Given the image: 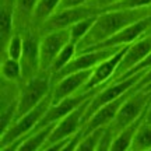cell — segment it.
<instances>
[{
	"mask_svg": "<svg viewBox=\"0 0 151 151\" xmlns=\"http://www.w3.org/2000/svg\"><path fill=\"white\" fill-rule=\"evenodd\" d=\"M151 27V16L143 18L140 21L132 24L129 27L123 28L122 31H119L118 34H115L113 37L108 38L106 41H104L101 43H97L94 46L84 49L81 52H86V50H95V49H108V48H122L126 45L136 42L137 39H140L143 35H146L147 31ZM78 53V52H77Z\"/></svg>",
	"mask_w": 151,
	"mask_h": 151,
	"instance_id": "obj_11",
	"label": "cell"
},
{
	"mask_svg": "<svg viewBox=\"0 0 151 151\" xmlns=\"http://www.w3.org/2000/svg\"><path fill=\"white\" fill-rule=\"evenodd\" d=\"M1 77L9 81L21 83L22 70L20 60L11 59V58H3L1 59Z\"/></svg>",
	"mask_w": 151,
	"mask_h": 151,
	"instance_id": "obj_24",
	"label": "cell"
},
{
	"mask_svg": "<svg viewBox=\"0 0 151 151\" xmlns=\"http://www.w3.org/2000/svg\"><path fill=\"white\" fill-rule=\"evenodd\" d=\"M76 55H77V45L70 41L67 45H65V46L62 48V50H60L59 53H58V56H56L53 65H52V69H50L52 76L62 70L67 63H70V60L74 58Z\"/></svg>",
	"mask_w": 151,
	"mask_h": 151,
	"instance_id": "obj_23",
	"label": "cell"
},
{
	"mask_svg": "<svg viewBox=\"0 0 151 151\" xmlns=\"http://www.w3.org/2000/svg\"><path fill=\"white\" fill-rule=\"evenodd\" d=\"M24 35V50L20 59L22 70L21 84L41 73V32L31 28Z\"/></svg>",
	"mask_w": 151,
	"mask_h": 151,
	"instance_id": "obj_6",
	"label": "cell"
},
{
	"mask_svg": "<svg viewBox=\"0 0 151 151\" xmlns=\"http://www.w3.org/2000/svg\"><path fill=\"white\" fill-rule=\"evenodd\" d=\"M27 136H21V137H18L16 140L10 141L9 144H6V146H0V151H18L20 146L22 144V141L25 139Z\"/></svg>",
	"mask_w": 151,
	"mask_h": 151,
	"instance_id": "obj_33",
	"label": "cell"
},
{
	"mask_svg": "<svg viewBox=\"0 0 151 151\" xmlns=\"http://www.w3.org/2000/svg\"><path fill=\"white\" fill-rule=\"evenodd\" d=\"M132 94H133V91L130 90V91H127L126 94H123L122 97H119L118 99L111 101V102L102 105L97 112L92 115L91 118L87 120L86 124L83 126V129H81L83 130V134H88V133H91V132H94V130H97V129H106V127H109L111 123H112L113 120H115V118H116L119 109L122 108V105L124 104V101H126Z\"/></svg>",
	"mask_w": 151,
	"mask_h": 151,
	"instance_id": "obj_14",
	"label": "cell"
},
{
	"mask_svg": "<svg viewBox=\"0 0 151 151\" xmlns=\"http://www.w3.org/2000/svg\"><path fill=\"white\" fill-rule=\"evenodd\" d=\"M151 84V69H148V70L146 71V74L141 77V80L137 83V86L134 87V88H132V91L136 92L139 91V90H141V88H146L147 86H150Z\"/></svg>",
	"mask_w": 151,
	"mask_h": 151,
	"instance_id": "obj_34",
	"label": "cell"
},
{
	"mask_svg": "<svg viewBox=\"0 0 151 151\" xmlns=\"http://www.w3.org/2000/svg\"><path fill=\"white\" fill-rule=\"evenodd\" d=\"M52 86H53V81H52V73L50 71H41L34 78L22 83L16 119L21 118L22 115L29 112L39 102H42L48 95H50Z\"/></svg>",
	"mask_w": 151,
	"mask_h": 151,
	"instance_id": "obj_2",
	"label": "cell"
},
{
	"mask_svg": "<svg viewBox=\"0 0 151 151\" xmlns=\"http://www.w3.org/2000/svg\"><path fill=\"white\" fill-rule=\"evenodd\" d=\"M147 120L151 122V105H150V108H148V112H147Z\"/></svg>",
	"mask_w": 151,
	"mask_h": 151,
	"instance_id": "obj_36",
	"label": "cell"
},
{
	"mask_svg": "<svg viewBox=\"0 0 151 151\" xmlns=\"http://www.w3.org/2000/svg\"><path fill=\"white\" fill-rule=\"evenodd\" d=\"M147 34H151V27H150V29H148V31H147Z\"/></svg>",
	"mask_w": 151,
	"mask_h": 151,
	"instance_id": "obj_38",
	"label": "cell"
},
{
	"mask_svg": "<svg viewBox=\"0 0 151 151\" xmlns=\"http://www.w3.org/2000/svg\"><path fill=\"white\" fill-rule=\"evenodd\" d=\"M70 42V28L58 29L41 37V71H50L56 56Z\"/></svg>",
	"mask_w": 151,
	"mask_h": 151,
	"instance_id": "obj_13",
	"label": "cell"
},
{
	"mask_svg": "<svg viewBox=\"0 0 151 151\" xmlns=\"http://www.w3.org/2000/svg\"><path fill=\"white\" fill-rule=\"evenodd\" d=\"M90 3V0H62L59 6V10L65 9H71V7H80V6H87Z\"/></svg>",
	"mask_w": 151,
	"mask_h": 151,
	"instance_id": "obj_32",
	"label": "cell"
},
{
	"mask_svg": "<svg viewBox=\"0 0 151 151\" xmlns=\"http://www.w3.org/2000/svg\"><path fill=\"white\" fill-rule=\"evenodd\" d=\"M151 16V7L144 9H126V10H111L102 11L94 22L91 29L77 45V52L94 46L97 43L106 41L115 34L122 31L134 22Z\"/></svg>",
	"mask_w": 151,
	"mask_h": 151,
	"instance_id": "obj_1",
	"label": "cell"
},
{
	"mask_svg": "<svg viewBox=\"0 0 151 151\" xmlns=\"http://www.w3.org/2000/svg\"><path fill=\"white\" fill-rule=\"evenodd\" d=\"M55 124L56 123H50L42 127V129L34 130L29 134H27V137L24 139L18 151H39L42 147L46 146V141H48L49 136L53 130Z\"/></svg>",
	"mask_w": 151,
	"mask_h": 151,
	"instance_id": "obj_20",
	"label": "cell"
},
{
	"mask_svg": "<svg viewBox=\"0 0 151 151\" xmlns=\"http://www.w3.org/2000/svg\"><path fill=\"white\" fill-rule=\"evenodd\" d=\"M62 0H39L37 9L34 11L32 17V27L39 31V28L43 25V22L49 20L56 11L59 10Z\"/></svg>",
	"mask_w": 151,
	"mask_h": 151,
	"instance_id": "obj_21",
	"label": "cell"
},
{
	"mask_svg": "<svg viewBox=\"0 0 151 151\" xmlns=\"http://www.w3.org/2000/svg\"><path fill=\"white\" fill-rule=\"evenodd\" d=\"M123 48V46H122ZM122 48H108V49H95V50H86V52H78L74 58L70 60V63L58 71L56 74L52 76V81H56L65 77L67 74L76 73V71H83V70H92L94 67H97L101 62L106 60L108 58L113 56L118 50Z\"/></svg>",
	"mask_w": 151,
	"mask_h": 151,
	"instance_id": "obj_8",
	"label": "cell"
},
{
	"mask_svg": "<svg viewBox=\"0 0 151 151\" xmlns=\"http://www.w3.org/2000/svg\"><path fill=\"white\" fill-rule=\"evenodd\" d=\"M105 130L106 129H97L91 133H88V134H83L74 151H97L99 140H101Z\"/></svg>",
	"mask_w": 151,
	"mask_h": 151,
	"instance_id": "obj_26",
	"label": "cell"
},
{
	"mask_svg": "<svg viewBox=\"0 0 151 151\" xmlns=\"http://www.w3.org/2000/svg\"><path fill=\"white\" fill-rule=\"evenodd\" d=\"M146 151H151V148H148V150H146Z\"/></svg>",
	"mask_w": 151,
	"mask_h": 151,
	"instance_id": "obj_39",
	"label": "cell"
},
{
	"mask_svg": "<svg viewBox=\"0 0 151 151\" xmlns=\"http://www.w3.org/2000/svg\"><path fill=\"white\" fill-rule=\"evenodd\" d=\"M21 95V83L18 81H9L1 77L0 84V123H1V133L11 126L16 120L18 102Z\"/></svg>",
	"mask_w": 151,
	"mask_h": 151,
	"instance_id": "obj_9",
	"label": "cell"
},
{
	"mask_svg": "<svg viewBox=\"0 0 151 151\" xmlns=\"http://www.w3.org/2000/svg\"><path fill=\"white\" fill-rule=\"evenodd\" d=\"M148 69H151V53L150 55H147L144 59L141 60L139 65H136L134 67H132L127 73H124L120 78H118V80H123V78H127V77H130V76H133L136 74V73H140V71H147ZM118 80H115V81H118ZM111 83V81H109Z\"/></svg>",
	"mask_w": 151,
	"mask_h": 151,
	"instance_id": "obj_29",
	"label": "cell"
},
{
	"mask_svg": "<svg viewBox=\"0 0 151 151\" xmlns=\"http://www.w3.org/2000/svg\"><path fill=\"white\" fill-rule=\"evenodd\" d=\"M144 74H146V71H140V73H136V74L130 76L127 78H123V80L111 81V83L104 84V86L99 88V91L91 98L90 104H88L87 112H86V115H84V119H83V126L86 124L87 120L91 118L92 115L97 112L102 105L111 102V101L118 99L119 97H122L123 94L130 91L132 88H134V87L137 86V83L141 80V77Z\"/></svg>",
	"mask_w": 151,
	"mask_h": 151,
	"instance_id": "obj_4",
	"label": "cell"
},
{
	"mask_svg": "<svg viewBox=\"0 0 151 151\" xmlns=\"http://www.w3.org/2000/svg\"><path fill=\"white\" fill-rule=\"evenodd\" d=\"M90 101H91V98L84 104H81L77 109H74L71 113H69L63 119H60L59 122L55 124L53 130H52V133H50L48 141H46V146L67 140L83 129V119H84V115L87 112Z\"/></svg>",
	"mask_w": 151,
	"mask_h": 151,
	"instance_id": "obj_12",
	"label": "cell"
},
{
	"mask_svg": "<svg viewBox=\"0 0 151 151\" xmlns=\"http://www.w3.org/2000/svg\"><path fill=\"white\" fill-rule=\"evenodd\" d=\"M150 105H151V90L141 88L139 91L133 92L124 101L122 108L119 109L115 120L109 126V129L113 133V136H116L119 132H122L127 126H130L133 122H136L139 118H141L143 113L148 111Z\"/></svg>",
	"mask_w": 151,
	"mask_h": 151,
	"instance_id": "obj_3",
	"label": "cell"
},
{
	"mask_svg": "<svg viewBox=\"0 0 151 151\" xmlns=\"http://www.w3.org/2000/svg\"><path fill=\"white\" fill-rule=\"evenodd\" d=\"M91 73L92 70L76 71V73L67 74L59 80H56L52 86V92H50L52 104H58L62 99L80 92L83 90V87L86 86V83L88 81Z\"/></svg>",
	"mask_w": 151,
	"mask_h": 151,
	"instance_id": "obj_16",
	"label": "cell"
},
{
	"mask_svg": "<svg viewBox=\"0 0 151 151\" xmlns=\"http://www.w3.org/2000/svg\"><path fill=\"white\" fill-rule=\"evenodd\" d=\"M50 105H52V95H48L34 109H31L25 115H22L21 118L16 119L11 123L10 127L6 130L4 133H1V136H0V146H6L10 141L16 140V139L21 137V136L29 134L38 126V123L41 122V119L43 118V115L46 113V111L49 109Z\"/></svg>",
	"mask_w": 151,
	"mask_h": 151,
	"instance_id": "obj_5",
	"label": "cell"
},
{
	"mask_svg": "<svg viewBox=\"0 0 151 151\" xmlns=\"http://www.w3.org/2000/svg\"><path fill=\"white\" fill-rule=\"evenodd\" d=\"M39 0H16L14 3V22L16 32H27L32 27L34 11L37 9Z\"/></svg>",
	"mask_w": 151,
	"mask_h": 151,
	"instance_id": "obj_19",
	"label": "cell"
},
{
	"mask_svg": "<svg viewBox=\"0 0 151 151\" xmlns=\"http://www.w3.org/2000/svg\"><path fill=\"white\" fill-rule=\"evenodd\" d=\"M22 50H24V35L21 32H16L7 45L4 55H1V59L11 58V59L20 60L22 56Z\"/></svg>",
	"mask_w": 151,
	"mask_h": 151,
	"instance_id": "obj_27",
	"label": "cell"
},
{
	"mask_svg": "<svg viewBox=\"0 0 151 151\" xmlns=\"http://www.w3.org/2000/svg\"><path fill=\"white\" fill-rule=\"evenodd\" d=\"M14 3H16V0H1V7H0V46H1V55H4L10 39L16 34Z\"/></svg>",
	"mask_w": 151,
	"mask_h": 151,
	"instance_id": "obj_18",
	"label": "cell"
},
{
	"mask_svg": "<svg viewBox=\"0 0 151 151\" xmlns=\"http://www.w3.org/2000/svg\"><path fill=\"white\" fill-rule=\"evenodd\" d=\"M127 46H129V45L123 46V48L120 49V50H118L113 56H111V58H108L106 60L101 62L97 67H94L90 78H88V81L86 83V86L83 87L81 91H91V90H95V88L104 86V84H106L108 81L112 80L115 73H116V70H118L119 63L122 62L124 53H126V50H127Z\"/></svg>",
	"mask_w": 151,
	"mask_h": 151,
	"instance_id": "obj_15",
	"label": "cell"
},
{
	"mask_svg": "<svg viewBox=\"0 0 151 151\" xmlns=\"http://www.w3.org/2000/svg\"><path fill=\"white\" fill-rule=\"evenodd\" d=\"M101 87H98L95 90H91V91H80V92H77V94H74V95H71V97H67L65 99H62L58 104H52L49 106V109L46 111V113L43 115V118L41 119V122L38 123V126L34 130L42 129V127H45V126H48L50 123H58L60 119H63L69 113L73 112L74 109L78 108L81 104H84L90 98L94 97L99 91Z\"/></svg>",
	"mask_w": 151,
	"mask_h": 151,
	"instance_id": "obj_10",
	"label": "cell"
},
{
	"mask_svg": "<svg viewBox=\"0 0 151 151\" xmlns=\"http://www.w3.org/2000/svg\"><path fill=\"white\" fill-rule=\"evenodd\" d=\"M113 140V133L111 132L109 127H106V130L104 132L102 137L99 140V144L97 147V151H111V144Z\"/></svg>",
	"mask_w": 151,
	"mask_h": 151,
	"instance_id": "obj_30",
	"label": "cell"
},
{
	"mask_svg": "<svg viewBox=\"0 0 151 151\" xmlns=\"http://www.w3.org/2000/svg\"><path fill=\"white\" fill-rule=\"evenodd\" d=\"M98 16H94V17H88V18H84L81 21L76 22L74 25L70 27V41L74 42L76 45H78L81 42V39L86 37L88 31L91 29V27L94 25V22L97 20Z\"/></svg>",
	"mask_w": 151,
	"mask_h": 151,
	"instance_id": "obj_25",
	"label": "cell"
},
{
	"mask_svg": "<svg viewBox=\"0 0 151 151\" xmlns=\"http://www.w3.org/2000/svg\"><path fill=\"white\" fill-rule=\"evenodd\" d=\"M146 88H148V90H151V84H150V86H147Z\"/></svg>",
	"mask_w": 151,
	"mask_h": 151,
	"instance_id": "obj_37",
	"label": "cell"
},
{
	"mask_svg": "<svg viewBox=\"0 0 151 151\" xmlns=\"http://www.w3.org/2000/svg\"><path fill=\"white\" fill-rule=\"evenodd\" d=\"M101 13H102L101 10L90 7V6H80V7L58 10L49 20L43 22V25L39 28V32L41 35H43V34L52 32V31H58V29H66L84 18L99 16Z\"/></svg>",
	"mask_w": 151,
	"mask_h": 151,
	"instance_id": "obj_7",
	"label": "cell"
},
{
	"mask_svg": "<svg viewBox=\"0 0 151 151\" xmlns=\"http://www.w3.org/2000/svg\"><path fill=\"white\" fill-rule=\"evenodd\" d=\"M150 53H151V34H146L140 39H137L136 42L130 43L129 46H127V50L124 53L123 59L119 63L118 70H116V73H115V76H113V78L111 81H115V80H118V78H120L124 73H127L132 67L139 65L141 60Z\"/></svg>",
	"mask_w": 151,
	"mask_h": 151,
	"instance_id": "obj_17",
	"label": "cell"
},
{
	"mask_svg": "<svg viewBox=\"0 0 151 151\" xmlns=\"http://www.w3.org/2000/svg\"><path fill=\"white\" fill-rule=\"evenodd\" d=\"M148 148H151V122L146 118L136 130L130 151H146Z\"/></svg>",
	"mask_w": 151,
	"mask_h": 151,
	"instance_id": "obj_22",
	"label": "cell"
},
{
	"mask_svg": "<svg viewBox=\"0 0 151 151\" xmlns=\"http://www.w3.org/2000/svg\"><path fill=\"white\" fill-rule=\"evenodd\" d=\"M144 7H151V0H120L119 3L108 7L105 11L126 10V9H144Z\"/></svg>",
	"mask_w": 151,
	"mask_h": 151,
	"instance_id": "obj_28",
	"label": "cell"
},
{
	"mask_svg": "<svg viewBox=\"0 0 151 151\" xmlns=\"http://www.w3.org/2000/svg\"><path fill=\"white\" fill-rule=\"evenodd\" d=\"M69 140V139H67ZM67 140H63V141H59V143H55V144H49V146H45L42 147L39 151H59L62 148V146L65 144Z\"/></svg>",
	"mask_w": 151,
	"mask_h": 151,
	"instance_id": "obj_35",
	"label": "cell"
},
{
	"mask_svg": "<svg viewBox=\"0 0 151 151\" xmlns=\"http://www.w3.org/2000/svg\"><path fill=\"white\" fill-rule=\"evenodd\" d=\"M119 1H120V0H90V3L87 6L94 7V9H98V10H101V11H105L108 7L116 4Z\"/></svg>",
	"mask_w": 151,
	"mask_h": 151,
	"instance_id": "obj_31",
	"label": "cell"
}]
</instances>
